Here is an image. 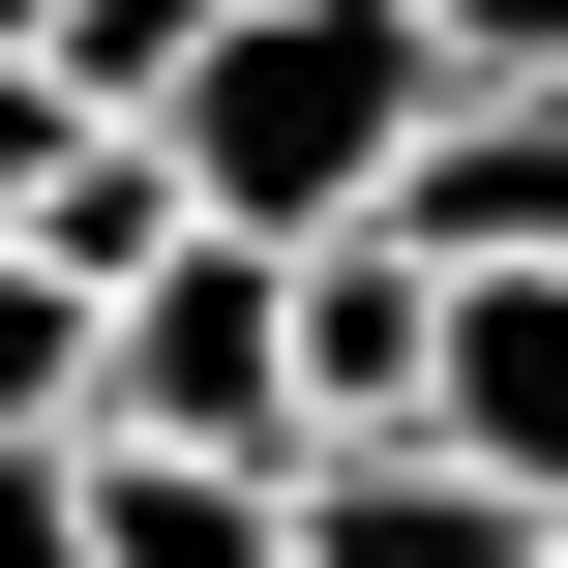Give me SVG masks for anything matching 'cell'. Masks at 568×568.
I'll return each mask as SVG.
<instances>
[{"label": "cell", "instance_id": "cell-1", "mask_svg": "<svg viewBox=\"0 0 568 568\" xmlns=\"http://www.w3.org/2000/svg\"><path fill=\"white\" fill-rule=\"evenodd\" d=\"M419 90H449V30H419V0H210V60H180L150 120H180V180H210V210L329 240V210H389Z\"/></svg>", "mask_w": 568, "mask_h": 568}, {"label": "cell", "instance_id": "cell-2", "mask_svg": "<svg viewBox=\"0 0 568 568\" xmlns=\"http://www.w3.org/2000/svg\"><path fill=\"white\" fill-rule=\"evenodd\" d=\"M90 419H180V449H300V240L270 210H180L120 270V389Z\"/></svg>", "mask_w": 568, "mask_h": 568}, {"label": "cell", "instance_id": "cell-3", "mask_svg": "<svg viewBox=\"0 0 568 568\" xmlns=\"http://www.w3.org/2000/svg\"><path fill=\"white\" fill-rule=\"evenodd\" d=\"M60 568H300V449H180V419H60L30 449Z\"/></svg>", "mask_w": 568, "mask_h": 568}, {"label": "cell", "instance_id": "cell-4", "mask_svg": "<svg viewBox=\"0 0 568 568\" xmlns=\"http://www.w3.org/2000/svg\"><path fill=\"white\" fill-rule=\"evenodd\" d=\"M568 509L509 479V449H449V419H329L300 449V568H539Z\"/></svg>", "mask_w": 568, "mask_h": 568}, {"label": "cell", "instance_id": "cell-5", "mask_svg": "<svg viewBox=\"0 0 568 568\" xmlns=\"http://www.w3.org/2000/svg\"><path fill=\"white\" fill-rule=\"evenodd\" d=\"M389 210H419L449 270H568V60H449L419 150H389Z\"/></svg>", "mask_w": 568, "mask_h": 568}, {"label": "cell", "instance_id": "cell-6", "mask_svg": "<svg viewBox=\"0 0 568 568\" xmlns=\"http://www.w3.org/2000/svg\"><path fill=\"white\" fill-rule=\"evenodd\" d=\"M419 389H449V240L419 210H329L300 240V449L329 419H419Z\"/></svg>", "mask_w": 568, "mask_h": 568}, {"label": "cell", "instance_id": "cell-7", "mask_svg": "<svg viewBox=\"0 0 568 568\" xmlns=\"http://www.w3.org/2000/svg\"><path fill=\"white\" fill-rule=\"evenodd\" d=\"M419 419L509 449V479L568 509V270H449V389H419Z\"/></svg>", "mask_w": 568, "mask_h": 568}, {"label": "cell", "instance_id": "cell-8", "mask_svg": "<svg viewBox=\"0 0 568 568\" xmlns=\"http://www.w3.org/2000/svg\"><path fill=\"white\" fill-rule=\"evenodd\" d=\"M90 389H120V300H90L60 240H0V479H30V449H60Z\"/></svg>", "mask_w": 568, "mask_h": 568}, {"label": "cell", "instance_id": "cell-9", "mask_svg": "<svg viewBox=\"0 0 568 568\" xmlns=\"http://www.w3.org/2000/svg\"><path fill=\"white\" fill-rule=\"evenodd\" d=\"M180 60H210V0H60V90H90V120H150Z\"/></svg>", "mask_w": 568, "mask_h": 568}, {"label": "cell", "instance_id": "cell-10", "mask_svg": "<svg viewBox=\"0 0 568 568\" xmlns=\"http://www.w3.org/2000/svg\"><path fill=\"white\" fill-rule=\"evenodd\" d=\"M60 150H90V90H60V60H0V240L60 210Z\"/></svg>", "mask_w": 568, "mask_h": 568}, {"label": "cell", "instance_id": "cell-11", "mask_svg": "<svg viewBox=\"0 0 568 568\" xmlns=\"http://www.w3.org/2000/svg\"><path fill=\"white\" fill-rule=\"evenodd\" d=\"M0 60H60V0H0Z\"/></svg>", "mask_w": 568, "mask_h": 568}]
</instances>
